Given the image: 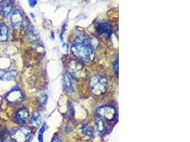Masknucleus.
I'll list each match as a JSON object with an SVG mask.
<instances>
[{
    "instance_id": "nucleus-18",
    "label": "nucleus",
    "mask_w": 190,
    "mask_h": 142,
    "mask_svg": "<svg viewBox=\"0 0 190 142\" xmlns=\"http://www.w3.org/2000/svg\"><path fill=\"white\" fill-rule=\"evenodd\" d=\"M39 142H43V135L41 133H40L39 136Z\"/></svg>"
},
{
    "instance_id": "nucleus-6",
    "label": "nucleus",
    "mask_w": 190,
    "mask_h": 142,
    "mask_svg": "<svg viewBox=\"0 0 190 142\" xmlns=\"http://www.w3.org/2000/svg\"><path fill=\"white\" fill-rule=\"evenodd\" d=\"M23 21V16L19 11H14L11 13V16H10V21L14 28H19L22 25Z\"/></svg>"
},
{
    "instance_id": "nucleus-19",
    "label": "nucleus",
    "mask_w": 190,
    "mask_h": 142,
    "mask_svg": "<svg viewBox=\"0 0 190 142\" xmlns=\"http://www.w3.org/2000/svg\"><path fill=\"white\" fill-rule=\"evenodd\" d=\"M52 142H62V141H61L60 139H59V138H56V139L53 140V141H52Z\"/></svg>"
},
{
    "instance_id": "nucleus-4",
    "label": "nucleus",
    "mask_w": 190,
    "mask_h": 142,
    "mask_svg": "<svg viewBox=\"0 0 190 142\" xmlns=\"http://www.w3.org/2000/svg\"><path fill=\"white\" fill-rule=\"evenodd\" d=\"M97 114L103 119L112 120L115 115V109L111 106H102L97 109Z\"/></svg>"
},
{
    "instance_id": "nucleus-5",
    "label": "nucleus",
    "mask_w": 190,
    "mask_h": 142,
    "mask_svg": "<svg viewBox=\"0 0 190 142\" xmlns=\"http://www.w3.org/2000/svg\"><path fill=\"white\" fill-rule=\"evenodd\" d=\"M6 99L10 103H18L23 99V94L19 89H14L10 91L6 95Z\"/></svg>"
},
{
    "instance_id": "nucleus-2",
    "label": "nucleus",
    "mask_w": 190,
    "mask_h": 142,
    "mask_svg": "<svg viewBox=\"0 0 190 142\" xmlns=\"http://www.w3.org/2000/svg\"><path fill=\"white\" fill-rule=\"evenodd\" d=\"M91 91L93 94L99 95L104 93L106 90L107 82L104 77L99 75L93 76L90 81Z\"/></svg>"
},
{
    "instance_id": "nucleus-15",
    "label": "nucleus",
    "mask_w": 190,
    "mask_h": 142,
    "mask_svg": "<svg viewBox=\"0 0 190 142\" xmlns=\"http://www.w3.org/2000/svg\"><path fill=\"white\" fill-rule=\"evenodd\" d=\"M81 131L84 133L85 135L88 136H91L93 135V130L91 129V128L89 127L88 126H84L81 128Z\"/></svg>"
},
{
    "instance_id": "nucleus-17",
    "label": "nucleus",
    "mask_w": 190,
    "mask_h": 142,
    "mask_svg": "<svg viewBox=\"0 0 190 142\" xmlns=\"http://www.w3.org/2000/svg\"><path fill=\"white\" fill-rule=\"evenodd\" d=\"M114 67H115V72H117V73H118V60H115V64H114Z\"/></svg>"
},
{
    "instance_id": "nucleus-1",
    "label": "nucleus",
    "mask_w": 190,
    "mask_h": 142,
    "mask_svg": "<svg viewBox=\"0 0 190 142\" xmlns=\"http://www.w3.org/2000/svg\"><path fill=\"white\" fill-rule=\"evenodd\" d=\"M72 53L83 61H90L94 56V50L91 44L87 41L76 43L71 47Z\"/></svg>"
},
{
    "instance_id": "nucleus-10",
    "label": "nucleus",
    "mask_w": 190,
    "mask_h": 142,
    "mask_svg": "<svg viewBox=\"0 0 190 142\" xmlns=\"http://www.w3.org/2000/svg\"><path fill=\"white\" fill-rule=\"evenodd\" d=\"M29 117V113L26 109H22L18 111L16 118L20 123H24L26 121Z\"/></svg>"
},
{
    "instance_id": "nucleus-12",
    "label": "nucleus",
    "mask_w": 190,
    "mask_h": 142,
    "mask_svg": "<svg viewBox=\"0 0 190 142\" xmlns=\"http://www.w3.org/2000/svg\"><path fill=\"white\" fill-rule=\"evenodd\" d=\"M16 77V72L14 70H9L7 72H4L2 75H1V78L3 80H15Z\"/></svg>"
},
{
    "instance_id": "nucleus-7",
    "label": "nucleus",
    "mask_w": 190,
    "mask_h": 142,
    "mask_svg": "<svg viewBox=\"0 0 190 142\" xmlns=\"http://www.w3.org/2000/svg\"><path fill=\"white\" fill-rule=\"evenodd\" d=\"M63 84H64V89L68 92H71L74 91V78L70 73L66 72V74H64V77H63Z\"/></svg>"
},
{
    "instance_id": "nucleus-9",
    "label": "nucleus",
    "mask_w": 190,
    "mask_h": 142,
    "mask_svg": "<svg viewBox=\"0 0 190 142\" xmlns=\"http://www.w3.org/2000/svg\"><path fill=\"white\" fill-rule=\"evenodd\" d=\"M97 31L98 33H103L107 36H109L111 34V26L108 22H102L97 27Z\"/></svg>"
},
{
    "instance_id": "nucleus-3",
    "label": "nucleus",
    "mask_w": 190,
    "mask_h": 142,
    "mask_svg": "<svg viewBox=\"0 0 190 142\" xmlns=\"http://www.w3.org/2000/svg\"><path fill=\"white\" fill-rule=\"evenodd\" d=\"M31 129L28 127H21L15 130L11 134L13 139L16 142H26L31 136Z\"/></svg>"
},
{
    "instance_id": "nucleus-13",
    "label": "nucleus",
    "mask_w": 190,
    "mask_h": 142,
    "mask_svg": "<svg viewBox=\"0 0 190 142\" xmlns=\"http://www.w3.org/2000/svg\"><path fill=\"white\" fill-rule=\"evenodd\" d=\"M96 126L98 133H101V134H103L105 133V131H106V124H105L104 121L103 120L100 119L96 121Z\"/></svg>"
},
{
    "instance_id": "nucleus-11",
    "label": "nucleus",
    "mask_w": 190,
    "mask_h": 142,
    "mask_svg": "<svg viewBox=\"0 0 190 142\" xmlns=\"http://www.w3.org/2000/svg\"><path fill=\"white\" fill-rule=\"evenodd\" d=\"M9 31L8 28L4 23H0V41L4 42L7 40Z\"/></svg>"
},
{
    "instance_id": "nucleus-16",
    "label": "nucleus",
    "mask_w": 190,
    "mask_h": 142,
    "mask_svg": "<svg viewBox=\"0 0 190 142\" xmlns=\"http://www.w3.org/2000/svg\"><path fill=\"white\" fill-rule=\"evenodd\" d=\"M37 1L36 0H29V4L31 7H34L36 4Z\"/></svg>"
},
{
    "instance_id": "nucleus-8",
    "label": "nucleus",
    "mask_w": 190,
    "mask_h": 142,
    "mask_svg": "<svg viewBox=\"0 0 190 142\" xmlns=\"http://www.w3.org/2000/svg\"><path fill=\"white\" fill-rule=\"evenodd\" d=\"M11 8H12V5L9 0H4L1 4V9H0L1 14L4 17L8 16L11 13Z\"/></svg>"
},
{
    "instance_id": "nucleus-14",
    "label": "nucleus",
    "mask_w": 190,
    "mask_h": 142,
    "mask_svg": "<svg viewBox=\"0 0 190 142\" xmlns=\"http://www.w3.org/2000/svg\"><path fill=\"white\" fill-rule=\"evenodd\" d=\"M41 121V115L38 112H35L33 114V116L31 118V123L32 125L34 126H38L40 124Z\"/></svg>"
}]
</instances>
